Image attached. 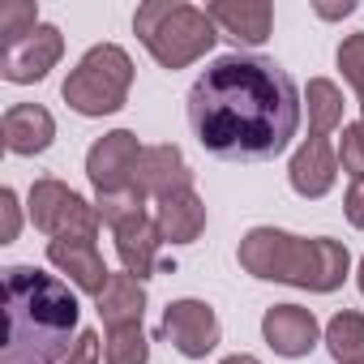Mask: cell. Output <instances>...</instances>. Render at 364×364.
<instances>
[{
	"label": "cell",
	"mask_w": 364,
	"mask_h": 364,
	"mask_svg": "<svg viewBox=\"0 0 364 364\" xmlns=\"http://www.w3.org/2000/svg\"><path fill=\"white\" fill-rule=\"evenodd\" d=\"M189 129L206 154L232 163H266L283 154L300 129L304 99L287 69L266 56H219L189 90Z\"/></svg>",
	"instance_id": "cell-1"
},
{
	"label": "cell",
	"mask_w": 364,
	"mask_h": 364,
	"mask_svg": "<svg viewBox=\"0 0 364 364\" xmlns=\"http://www.w3.org/2000/svg\"><path fill=\"white\" fill-rule=\"evenodd\" d=\"M82 304L65 279L35 266L5 270V351L0 364H65L77 347Z\"/></svg>",
	"instance_id": "cell-2"
},
{
	"label": "cell",
	"mask_w": 364,
	"mask_h": 364,
	"mask_svg": "<svg viewBox=\"0 0 364 364\" xmlns=\"http://www.w3.org/2000/svg\"><path fill=\"white\" fill-rule=\"evenodd\" d=\"M240 266L253 274V279H266V283H291V287H304V291H338L351 274V253L347 245L330 240V236H291V232H279V228H253L240 249H236Z\"/></svg>",
	"instance_id": "cell-3"
},
{
	"label": "cell",
	"mask_w": 364,
	"mask_h": 364,
	"mask_svg": "<svg viewBox=\"0 0 364 364\" xmlns=\"http://www.w3.org/2000/svg\"><path fill=\"white\" fill-rule=\"evenodd\" d=\"M133 31L146 43V52L171 73L202 60L219 39V26L210 22L206 9L180 5V0H146V5H137Z\"/></svg>",
	"instance_id": "cell-4"
},
{
	"label": "cell",
	"mask_w": 364,
	"mask_h": 364,
	"mask_svg": "<svg viewBox=\"0 0 364 364\" xmlns=\"http://www.w3.org/2000/svg\"><path fill=\"white\" fill-rule=\"evenodd\" d=\"M129 86H133V60H129V52L116 48V43H99V48H90L73 65V73L65 77L60 95H65V103L77 116H112V112L124 107Z\"/></svg>",
	"instance_id": "cell-5"
},
{
	"label": "cell",
	"mask_w": 364,
	"mask_h": 364,
	"mask_svg": "<svg viewBox=\"0 0 364 364\" xmlns=\"http://www.w3.org/2000/svg\"><path fill=\"white\" fill-rule=\"evenodd\" d=\"M26 210H31V223L39 232H48L52 240L56 236H95L99 232V210L82 193L60 185V180H35Z\"/></svg>",
	"instance_id": "cell-6"
},
{
	"label": "cell",
	"mask_w": 364,
	"mask_h": 364,
	"mask_svg": "<svg viewBox=\"0 0 364 364\" xmlns=\"http://www.w3.org/2000/svg\"><path fill=\"white\" fill-rule=\"evenodd\" d=\"M141 150H146V146H137V137H133L129 129L103 133V137L86 150V176H90V185H95L99 198L133 189V176H137Z\"/></svg>",
	"instance_id": "cell-7"
},
{
	"label": "cell",
	"mask_w": 364,
	"mask_h": 364,
	"mask_svg": "<svg viewBox=\"0 0 364 364\" xmlns=\"http://www.w3.org/2000/svg\"><path fill=\"white\" fill-rule=\"evenodd\" d=\"M163 338L185 360H206L219 347V317L206 300H171L163 313Z\"/></svg>",
	"instance_id": "cell-8"
},
{
	"label": "cell",
	"mask_w": 364,
	"mask_h": 364,
	"mask_svg": "<svg viewBox=\"0 0 364 364\" xmlns=\"http://www.w3.org/2000/svg\"><path fill=\"white\" fill-rule=\"evenodd\" d=\"M60 56H65V35L43 22L22 43L5 48V56H0V73H5V82H14V86H31V82H43L48 69H56Z\"/></svg>",
	"instance_id": "cell-9"
},
{
	"label": "cell",
	"mask_w": 364,
	"mask_h": 364,
	"mask_svg": "<svg viewBox=\"0 0 364 364\" xmlns=\"http://www.w3.org/2000/svg\"><path fill=\"white\" fill-rule=\"evenodd\" d=\"M48 262H52L60 274H69V283H73L77 291H86V296H95V300H99L103 287L112 283L95 236H56V240H48Z\"/></svg>",
	"instance_id": "cell-10"
},
{
	"label": "cell",
	"mask_w": 364,
	"mask_h": 364,
	"mask_svg": "<svg viewBox=\"0 0 364 364\" xmlns=\"http://www.w3.org/2000/svg\"><path fill=\"white\" fill-rule=\"evenodd\" d=\"M317 334H321V326H317L313 309H300V304H274V309H266V317H262V338H266L270 351L283 355V360L309 355V351L317 347Z\"/></svg>",
	"instance_id": "cell-11"
},
{
	"label": "cell",
	"mask_w": 364,
	"mask_h": 364,
	"mask_svg": "<svg viewBox=\"0 0 364 364\" xmlns=\"http://www.w3.org/2000/svg\"><path fill=\"white\" fill-rule=\"evenodd\" d=\"M133 185L146 193V198H171L180 189H193V171L180 154V146H146L141 159H137V176Z\"/></svg>",
	"instance_id": "cell-12"
},
{
	"label": "cell",
	"mask_w": 364,
	"mask_h": 364,
	"mask_svg": "<svg viewBox=\"0 0 364 364\" xmlns=\"http://www.w3.org/2000/svg\"><path fill=\"white\" fill-rule=\"evenodd\" d=\"M206 14L228 39H236L245 48H262L270 39V26H274L270 0H215V5H206Z\"/></svg>",
	"instance_id": "cell-13"
},
{
	"label": "cell",
	"mask_w": 364,
	"mask_h": 364,
	"mask_svg": "<svg viewBox=\"0 0 364 364\" xmlns=\"http://www.w3.org/2000/svg\"><path fill=\"white\" fill-rule=\"evenodd\" d=\"M287 180L300 198H326L338 180V154L326 137H304L300 150L291 154V167H287Z\"/></svg>",
	"instance_id": "cell-14"
},
{
	"label": "cell",
	"mask_w": 364,
	"mask_h": 364,
	"mask_svg": "<svg viewBox=\"0 0 364 364\" xmlns=\"http://www.w3.org/2000/svg\"><path fill=\"white\" fill-rule=\"evenodd\" d=\"M0 133H5L9 154H43L56 137V120L39 103H14L0 120Z\"/></svg>",
	"instance_id": "cell-15"
},
{
	"label": "cell",
	"mask_w": 364,
	"mask_h": 364,
	"mask_svg": "<svg viewBox=\"0 0 364 364\" xmlns=\"http://www.w3.org/2000/svg\"><path fill=\"white\" fill-rule=\"evenodd\" d=\"M112 232H116V253H120V262H124V274H133V279L146 283V279L159 270V245H163L154 219H150V215H137V219H124V223L112 228Z\"/></svg>",
	"instance_id": "cell-16"
},
{
	"label": "cell",
	"mask_w": 364,
	"mask_h": 364,
	"mask_svg": "<svg viewBox=\"0 0 364 364\" xmlns=\"http://www.w3.org/2000/svg\"><path fill=\"white\" fill-rule=\"evenodd\" d=\"M154 228L171 245H193L206 228V202L193 189H180V193H171L154 206Z\"/></svg>",
	"instance_id": "cell-17"
},
{
	"label": "cell",
	"mask_w": 364,
	"mask_h": 364,
	"mask_svg": "<svg viewBox=\"0 0 364 364\" xmlns=\"http://www.w3.org/2000/svg\"><path fill=\"white\" fill-rule=\"evenodd\" d=\"M99 317L107 330H124V326H141L146 313V287L133 274H112V283L103 287V296L95 300Z\"/></svg>",
	"instance_id": "cell-18"
},
{
	"label": "cell",
	"mask_w": 364,
	"mask_h": 364,
	"mask_svg": "<svg viewBox=\"0 0 364 364\" xmlns=\"http://www.w3.org/2000/svg\"><path fill=\"white\" fill-rule=\"evenodd\" d=\"M304 107H309V129L313 137H326L330 129L343 124V90L330 77H313L304 86Z\"/></svg>",
	"instance_id": "cell-19"
},
{
	"label": "cell",
	"mask_w": 364,
	"mask_h": 364,
	"mask_svg": "<svg viewBox=\"0 0 364 364\" xmlns=\"http://www.w3.org/2000/svg\"><path fill=\"white\" fill-rule=\"evenodd\" d=\"M326 347L338 364H364V313H334L326 326Z\"/></svg>",
	"instance_id": "cell-20"
},
{
	"label": "cell",
	"mask_w": 364,
	"mask_h": 364,
	"mask_svg": "<svg viewBox=\"0 0 364 364\" xmlns=\"http://www.w3.org/2000/svg\"><path fill=\"white\" fill-rule=\"evenodd\" d=\"M146 360H150V343H146L141 326L107 330V343H103V364H146Z\"/></svg>",
	"instance_id": "cell-21"
},
{
	"label": "cell",
	"mask_w": 364,
	"mask_h": 364,
	"mask_svg": "<svg viewBox=\"0 0 364 364\" xmlns=\"http://www.w3.org/2000/svg\"><path fill=\"white\" fill-rule=\"evenodd\" d=\"M39 26H43L39 22V5H31V0H9V5H0V39H5V48L22 43Z\"/></svg>",
	"instance_id": "cell-22"
},
{
	"label": "cell",
	"mask_w": 364,
	"mask_h": 364,
	"mask_svg": "<svg viewBox=\"0 0 364 364\" xmlns=\"http://www.w3.org/2000/svg\"><path fill=\"white\" fill-rule=\"evenodd\" d=\"M95 210H99V223L120 228L124 219L146 215V193L133 185V189H124V193H107V198H99V202H95Z\"/></svg>",
	"instance_id": "cell-23"
},
{
	"label": "cell",
	"mask_w": 364,
	"mask_h": 364,
	"mask_svg": "<svg viewBox=\"0 0 364 364\" xmlns=\"http://www.w3.org/2000/svg\"><path fill=\"white\" fill-rule=\"evenodd\" d=\"M338 69L351 82V90L360 99V112H364V31H355L338 43Z\"/></svg>",
	"instance_id": "cell-24"
},
{
	"label": "cell",
	"mask_w": 364,
	"mask_h": 364,
	"mask_svg": "<svg viewBox=\"0 0 364 364\" xmlns=\"http://www.w3.org/2000/svg\"><path fill=\"white\" fill-rule=\"evenodd\" d=\"M338 163L351 180H364V120L355 124H343V137H338Z\"/></svg>",
	"instance_id": "cell-25"
},
{
	"label": "cell",
	"mask_w": 364,
	"mask_h": 364,
	"mask_svg": "<svg viewBox=\"0 0 364 364\" xmlns=\"http://www.w3.org/2000/svg\"><path fill=\"white\" fill-rule=\"evenodd\" d=\"M18 228H22L18 193H14V189H0V245H14V240H18Z\"/></svg>",
	"instance_id": "cell-26"
},
{
	"label": "cell",
	"mask_w": 364,
	"mask_h": 364,
	"mask_svg": "<svg viewBox=\"0 0 364 364\" xmlns=\"http://www.w3.org/2000/svg\"><path fill=\"white\" fill-rule=\"evenodd\" d=\"M99 334L95 330H82V338H77V347L69 351V360L65 364H99Z\"/></svg>",
	"instance_id": "cell-27"
},
{
	"label": "cell",
	"mask_w": 364,
	"mask_h": 364,
	"mask_svg": "<svg viewBox=\"0 0 364 364\" xmlns=\"http://www.w3.org/2000/svg\"><path fill=\"white\" fill-rule=\"evenodd\" d=\"M343 210H347V223L364 232V180H351V189L343 198Z\"/></svg>",
	"instance_id": "cell-28"
},
{
	"label": "cell",
	"mask_w": 364,
	"mask_h": 364,
	"mask_svg": "<svg viewBox=\"0 0 364 364\" xmlns=\"http://www.w3.org/2000/svg\"><path fill=\"white\" fill-rule=\"evenodd\" d=\"M219 364H262L257 355H228V360H219Z\"/></svg>",
	"instance_id": "cell-29"
},
{
	"label": "cell",
	"mask_w": 364,
	"mask_h": 364,
	"mask_svg": "<svg viewBox=\"0 0 364 364\" xmlns=\"http://www.w3.org/2000/svg\"><path fill=\"white\" fill-rule=\"evenodd\" d=\"M355 283H360V296H364V257H360V270H355Z\"/></svg>",
	"instance_id": "cell-30"
}]
</instances>
